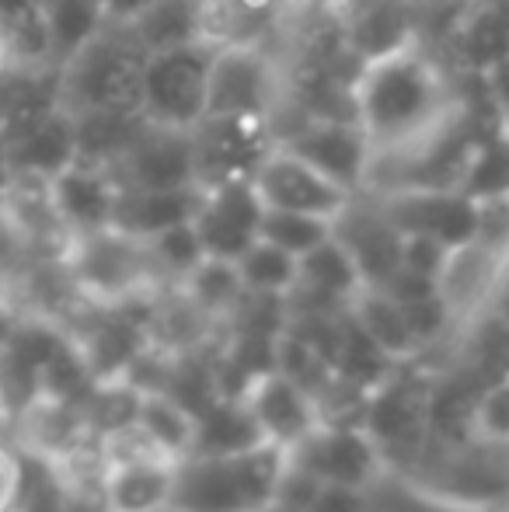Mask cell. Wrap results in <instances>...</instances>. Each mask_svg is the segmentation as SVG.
I'll list each match as a JSON object with an SVG mask.
<instances>
[{
    "mask_svg": "<svg viewBox=\"0 0 509 512\" xmlns=\"http://www.w3.org/2000/svg\"><path fill=\"white\" fill-rule=\"evenodd\" d=\"M39 7H42V0H0V28L25 18V14L39 11Z\"/></svg>",
    "mask_w": 509,
    "mask_h": 512,
    "instance_id": "obj_40",
    "label": "cell"
},
{
    "mask_svg": "<svg viewBox=\"0 0 509 512\" xmlns=\"http://www.w3.org/2000/svg\"><path fill=\"white\" fill-rule=\"evenodd\" d=\"M147 251H150V262H154V269L164 286H178L206 258L203 241H199L192 220L154 234L147 241Z\"/></svg>",
    "mask_w": 509,
    "mask_h": 512,
    "instance_id": "obj_31",
    "label": "cell"
},
{
    "mask_svg": "<svg viewBox=\"0 0 509 512\" xmlns=\"http://www.w3.org/2000/svg\"><path fill=\"white\" fill-rule=\"evenodd\" d=\"M454 53L457 63L468 67L471 74L509 53V11L503 0H478L457 18Z\"/></svg>",
    "mask_w": 509,
    "mask_h": 512,
    "instance_id": "obj_24",
    "label": "cell"
},
{
    "mask_svg": "<svg viewBox=\"0 0 509 512\" xmlns=\"http://www.w3.org/2000/svg\"><path fill=\"white\" fill-rule=\"evenodd\" d=\"M290 464L318 478L321 485L370 488L384 474V457L363 425H325L300 439L290 453Z\"/></svg>",
    "mask_w": 509,
    "mask_h": 512,
    "instance_id": "obj_12",
    "label": "cell"
},
{
    "mask_svg": "<svg viewBox=\"0 0 509 512\" xmlns=\"http://www.w3.org/2000/svg\"><path fill=\"white\" fill-rule=\"evenodd\" d=\"M154 512H178L175 506H164V509H154Z\"/></svg>",
    "mask_w": 509,
    "mask_h": 512,
    "instance_id": "obj_41",
    "label": "cell"
},
{
    "mask_svg": "<svg viewBox=\"0 0 509 512\" xmlns=\"http://www.w3.org/2000/svg\"><path fill=\"white\" fill-rule=\"evenodd\" d=\"M196 140V171L199 185L224 182L234 175H252L258 157L276 143L272 119H203L192 129Z\"/></svg>",
    "mask_w": 509,
    "mask_h": 512,
    "instance_id": "obj_15",
    "label": "cell"
},
{
    "mask_svg": "<svg viewBox=\"0 0 509 512\" xmlns=\"http://www.w3.org/2000/svg\"><path fill=\"white\" fill-rule=\"evenodd\" d=\"M503 262V251L489 248L482 241H471L447 255V265H443L440 279H436V290H440L443 304L454 314L457 328L485 310L492 290H496L499 272H503Z\"/></svg>",
    "mask_w": 509,
    "mask_h": 512,
    "instance_id": "obj_19",
    "label": "cell"
},
{
    "mask_svg": "<svg viewBox=\"0 0 509 512\" xmlns=\"http://www.w3.org/2000/svg\"><path fill=\"white\" fill-rule=\"evenodd\" d=\"M394 474L454 509H509V443L499 439L468 436L457 443H426L405 471Z\"/></svg>",
    "mask_w": 509,
    "mask_h": 512,
    "instance_id": "obj_3",
    "label": "cell"
},
{
    "mask_svg": "<svg viewBox=\"0 0 509 512\" xmlns=\"http://www.w3.org/2000/svg\"><path fill=\"white\" fill-rule=\"evenodd\" d=\"M450 248L429 234H401V269L422 279H440Z\"/></svg>",
    "mask_w": 509,
    "mask_h": 512,
    "instance_id": "obj_34",
    "label": "cell"
},
{
    "mask_svg": "<svg viewBox=\"0 0 509 512\" xmlns=\"http://www.w3.org/2000/svg\"><path fill=\"white\" fill-rule=\"evenodd\" d=\"M475 81L482 84L489 119L499 122V126H509V53H503L499 60H492L489 67L478 70Z\"/></svg>",
    "mask_w": 509,
    "mask_h": 512,
    "instance_id": "obj_35",
    "label": "cell"
},
{
    "mask_svg": "<svg viewBox=\"0 0 509 512\" xmlns=\"http://www.w3.org/2000/svg\"><path fill=\"white\" fill-rule=\"evenodd\" d=\"M464 105L468 102L454 88L447 67L422 39L360 63L353 77L356 122L374 147V161L415 150L447 129Z\"/></svg>",
    "mask_w": 509,
    "mask_h": 512,
    "instance_id": "obj_1",
    "label": "cell"
},
{
    "mask_svg": "<svg viewBox=\"0 0 509 512\" xmlns=\"http://www.w3.org/2000/svg\"><path fill=\"white\" fill-rule=\"evenodd\" d=\"M485 310H492V314L503 317V321L509 324V255H506L503 272H499L496 290H492V297H489V304H485Z\"/></svg>",
    "mask_w": 509,
    "mask_h": 512,
    "instance_id": "obj_39",
    "label": "cell"
},
{
    "mask_svg": "<svg viewBox=\"0 0 509 512\" xmlns=\"http://www.w3.org/2000/svg\"><path fill=\"white\" fill-rule=\"evenodd\" d=\"M63 265H67L81 300L95 307L126 304V300L147 297L157 286H164L150 262L147 241L129 237L116 227L74 237L63 255Z\"/></svg>",
    "mask_w": 509,
    "mask_h": 512,
    "instance_id": "obj_4",
    "label": "cell"
},
{
    "mask_svg": "<svg viewBox=\"0 0 509 512\" xmlns=\"http://www.w3.org/2000/svg\"><path fill=\"white\" fill-rule=\"evenodd\" d=\"M42 14L53 42V67H63L77 49L88 46L105 32V18L98 0H42Z\"/></svg>",
    "mask_w": 509,
    "mask_h": 512,
    "instance_id": "obj_29",
    "label": "cell"
},
{
    "mask_svg": "<svg viewBox=\"0 0 509 512\" xmlns=\"http://www.w3.org/2000/svg\"><path fill=\"white\" fill-rule=\"evenodd\" d=\"M241 398L252 408L265 443L283 446L286 453L321 425V411L314 394L307 387H300L297 380H290L286 373H279L276 366L255 373Z\"/></svg>",
    "mask_w": 509,
    "mask_h": 512,
    "instance_id": "obj_14",
    "label": "cell"
},
{
    "mask_svg": "<svg viewBox=\"0 0 509 512\" xmlns=\"http://www.w3.org/2000/svg\"><path fill=\"white\" fill-rule=\"evenodd\" d=\"M349 314H353V321L381 345L394 363H408V359L422 356V345H419V338L412 335L405 307H401L391 293H384L381 286H363L360 297L349 304Z\"/></svg>",
    "mask_w": 509,
    "mask_h": 512,
    "instance_id": "obj_25",
    "label": "cell"
},
{
    "mask_svg": "<svg viewBox=\"0 0 509 512\" xmlns=\"http://www.w3.org/2000/svg\"><path fill=\"white\" fill-rule=\"evenodd\" d=\"M252 185L265 209H293V213L339 220L353 206V192L342 189L328 175H321L311 161L293 154L283 143H272L252 168Z\"/></svg>",
    "mask_w": 509,
    "mask_h": 512,
    "instance_id": "obj_8",
    "label": "cell"
},
{
    "mask_svg": "<svg viewBox=\"0 0 509 512\" xmlns=\"http://www.w3.org/2000/svg\"><path fill=\"white\" fill-rule=\"evenodd\" d=\"M276 143L311 161L321 175L339 182L353 196L367 192L374 147L356 119H300L290 133L276 136Z\"/></svg>",
    "mask_w": 509,
    "mask_h": 512,
    "instance_id": "obj_11",
    "label": "cell"
},
{
    "mask_svg": "<svg viewBox=\"0 0 509 512\" xmlns=\"http://www.w3.org/2000/svg\"><path fill=\"white\" fill-rule=\"evenodd\" d=\"M25 495V464L11 446L0 439V512H14Z\"/></svg>",
    "mask_w": 509,
    "mask_h": 512,
    "instance_id": "obj_36",
    "label": "cell"
},
{
    "mask_svg": "<svg viewBox=\"0 0 509 512\" xmlns=\"http://www.w3.org/2000/svg\"><path fill=\"white\" fill-rule=\"evenodd\" d=\"M262 429H258L252 408L245 398L220 394L196 415V439H192L189 457H224V453H245L252 446H262Z\"/></svg>",
    "mask_w": 509,
    "mask_h": 512,
    "instance_id": "obj_23",
    "label": "cell"
},
{
    "mask_svg": "<svg viewBox=\"0 0 509 512\" xmlns=\"http://www.w3.org/2000/svg\"><path fill=\"white\" fill-rule=\"evenodd\" d=\"M262 213L265 206L252 185V175H234L224 178V182L203 185L192 227L203 241L206 258L238 262L258 241Z\"/></svg>",
    "mask_w": 509,
    "mask_h": 512,
    "instance_id": "obj_9",
    "label": "cell"
},
{
    "mask_svg": "<svg viewBox=\"0 0 509 512\" xmlns=\"http://www.w3.org/2000/svg\"><path fill=\"white\" fill-rule=\"evenodd\" d=\"M119 192H123V182H119L116 168L81 161V157L56 178H49V199H53L56 216L70 237L112 227Z\"/></svg>",
    "mask_w": 509,
    "mask_h": 512,
    "instance_id": "obj_16",
    "label": "cell"
},
{
    "mask_svg": "<svg viewBox=\"0 0 509 512\" xmlns=\"http://www.w3.org/2000/svg\"><path fill=\"white\" fill-rule=\"evenodd\" d=\"M116 175L129 189H189V185H199L196 140L185 129H164L143 122L133 147L119 157Z\"/></svg>",
    "mask_w": 509,
    "mask_h": 512,
    "instance_id": "obj_13",
    "label": "cell"
},
{
    "mask_svg": "<svg viewBox=\"0 0 509 512\" xmlns=\"http://www.w3.org/2000/svg\"><path fill=\"white\" fill-rule=\"evenodd\" d=\"M171 457H140V460H105L102 474V509L105 512H154L171 506L175 488Z\"/></svg>",
    "mask_w": 509,
    "mask_h": 512,
    "instance_id": "obj_20",
    "label": "cell"
},
{
    "mask_svg": "<svg viewBox=\"0 0 509 512\" xmlns=\"http://www.w3.org/2000/svg\"><path fill=\"white\" fill-rule=\"evenodd\" d=\"M367 512H374V509H370V502H367Z\"/></svg>",
    "mask_w": 509,
    "mask_h": 512,
    "instance_id": "obj_42",
    "label": "cell"
},
{
    "mask_svg": "<svg viewBox=\"0 0 509 512\" xmlns=\"http://www.w3.org/2000/svg\"><path fill=\"white\" fill-rule=\"evenodd\" d=\"M286 464V450L272 443L224 457H182L171 506L178 512H269Z\"/></svg>",
    "mask_w": 509,
    "mask_h": 512,
    "instance_id": "obj_2",
    "label": "cell"
},
{
    "mask_svg": "<svg viewBox=\"0 0 509 512\" xmlns=\"http://www.w3.org/2000/svg\"><path fill=\"white\" fill-rule=\"evenodd\" d=\"M279 70L258 42H220L206 74V119H272Z\"/></svg>",
    "mask_w": 509,
    "mask_h": 512,
    "instance_id": "obj_7",
    "label": "cell"
},
{
    "mask_svg": "<svg viewBox=\"0 0 509 512\" xmlns=\"http://www.w3.org/2000/svg\"><path fill=\"white\" fill-rule=\"evenodd\" d=\"M140 391V387H136ZM136 425L161 446L168 457H189L192 439H196V415L171 398L168 391H140L136 398Z\"/></svg>",
    "mask_w": 509,
    "mask_h": 512,
    "instance_id": "obj_28",
    "label": "cell"
},
{
    "mask_svg": "<svg viewBox=\"0 0 509 512\" xmlns=\"http://www.w3.org/2000/svg\"><path fill=\"white\" fill-rule=\"evenodd\" d=\"M335 230L332 220L311 213H293V209H265L258 237L276 248L290 251V255H307L311 248H318L321 241H328Z\"/></svg>",
    "mask_w": 509,
    "mask_h": 512,
    "instance_id": "obj_32",
    "label": "cell"
},
{
    "mask_svg": "<svg viewBox=\"0 0 509 512\" xmlns=\"http://www.w3.org/2000/svg\"><path fill=\"white\" fill-rule=\"evenodd\" d=\"M140 70V46L123 28H105L88 46L77 49L63 67H56V95L70 112H91V108L140 112L136 108Z\"/></svg>",
    "mask_w": 509,
    "mask_h": 512,
    "instance_id": "obj_5",
    "label": "cell"
},
{
    "mask_svg": "<svg viewBox=\"0 0 509 512\" xmlns=\"http://www.w3.org/2000/svg\"><path fill=\"white\" fill-rule=\"evenodd\" d=\"M307 512H367V488L321 485Z\"/></svg>",
    "mask_w": 509,
    "mask_h": 512,
    "instance_id": "obj_37",
    "label": "cell"
},
{
    "mask_svg": "<svg viewBox=\"0 0 509 512\" xmlns=\"http://www.w3.org/2000/svg\"><path fill=\"white\" fill-rule=\"evenodd\" d=\"M475 436L509 443V377L482 387L475 401Z\"/></svg>",
    "mask_w": 509,
    "mask_h": 512,
    "instance_id": "obj_33",
    "label": "cell"
},
{
    "mask_svg": "<svg viewBox=\"0 0 509 512\" xmlns=\"http://www.w3.org/2000/svg\"><path fill=\"white\" fill-rule=\"evenodd\" d=\"M457 192L475 199L478 206L509 199V133L503 126L482 129L478 140L471 143L461 178H457Z\"/></svg>",
    "mask_w": 509,
    "mask_h": 512,
    "instance_id": "obj_26",
    "label": "cell"
},
{
    "mask_svg": "<svg viewBox=\"0 0 509 512\" xmlns=\"http://www.w3.org/2000/svg\"><path fill=\"white\" fill-rule=\"evenodd\" d=\"M238 276L245 283V293H255V297H290L293 286H297V272H300V258L290 255V251L276 248L269 241H258L245 255L238 258Z\"/></svg>",
    "mask_w": 509,
    "mask_h": 512,
    "instance_id": "obj_30",
    "label": "cell"
},
{
    "mask_svg": "<svg viewBox=\"0 0 509 512\" xmlns=\"http://www.w3.org/2000/svg\"><path fill=\"white\" fill-rule=\"evenodd\" d=\"M503 129H506V133H509V126H503Z\"/></svg>",
    "mask_w": 509,
    "mask_h": 512,
    "instance_id": "obj_43",
    "label": "cell"
},
{
    "mask_svg": "<svg viewBox=\"0 0 509 512\" xmlns=\"http://www.w3.org/2000/svg\"><path fill=\"white\" fill-rule=\"evenodd\" d=\"M342 18V46L360 63L387 56L422 39L415 0H349L339 11Z\"/></svg>",
    "mask_w": 509,
    "mask_h": 512,
    "instance_id": "obj_17",
    "label": "cell"
},
{
    "mask_svg": "<svg viewBox=\"0 0 509 512\" xmlns=\"http://www.w3.org/2000/svg\"><path fill=\"white\" fill-rule=\"evenodd\" d=\"M123 32L140 46L143 56L178 46H196V42H213L210 0H157Z\"/></svg>",
    "mask_w": 509,
    "mask_h": 512,
    "instance_id": "obj_21",
    "label": "cell"
},
{
    "mask_svg": "<svg viewBox=\"0 0 509 512\" xmlns=\"http://www.w3.org/2000/svg\"><path fill=\"white\" fill-rule=\"evenodd\" d=\"M154 4L157 0H98L105 28H129L147 7H154Z\"/></svg>",
    "mask_w": 509,
    "mask_h": 512,
    "instance_id": "obj_38",
    "label": "cell"
},
{
    "mask_svg": "<svg viewBox=\"0 0 509 512\" xmlns=\"http://www.w3.org/2000/svg\"><path fill=\"white\" fill-rule=\"evenodd\" d=\"M199 192H203V185H189V189H129L123 185L112 227L129 237L150 241L161 230L189 223L196 216Z\"/></svg>",
    "mask_w": 509,
    "mask_h": 512,
    "instance_id": "obj_22",
    "label": "cell"
},
{
    "mask_svg": "<svg viewBox=\"0 0 509 512\" xmlns=\"http://www.w3.org/2000/svg\"><path fill=\"white\" fill-rule=\"evenodd\" d=\"M178 290L192 300V307L203 310L213 324L231 321L234 310L245 300V283L238 276V265L224 258H203L189 276L178 283Z\"/></svg>",
    "mask_w": 509,
    "mask_h": 512,
    "instance_id": "obj_27",
    "label": "cell"
},
{
    "mask_svg": "<svg viewBox=\"0 0 509 512\" xmlns=\"http://www.w3.org/2000/svg\"><path fill=\"white\" fill-rule=\"evenodd\" d=\"M335 237L360 265L367 286H384L401 269V230L370 196H356L353 206L335 220Z\"/></svg>",
    "mask_w": 509,
    "mask_h": 512,
    "instance_id": "obj_18",
    "label": "cell"
},
{
    "mask_svg": "<svg viewBox=\"0 0 509 512\" xmlns=\"http://www.w3.org/2000/svg\"><path fill=\"white\" fill-rule=\"evenodd\" d=\"M370 196L401 234H429L450 251L478 241L482 206L457 189H394L363 192Z\"/></svg>",
    "mask_w": 509,
    "mask_h": 512,
    "instance_id": "obj_10",
    "label": "cell"
},
{
    "mask_svg": "<svg viewBox=\"0 0 509 512\" xmlns=\"http://www.w3.org/2000/svg\"><path fill=\"white\" fill-rule=\"evenodd\" d=\"M217 46L220 42H196L143 56L136 95L143 122L192 133L206 119V74Z\"/></svg>",
    "mask_w": 509,
    "mask_h": 512,
    "instance_id": "obj_6",
    "label": "cell"
}]
</instances>
